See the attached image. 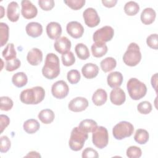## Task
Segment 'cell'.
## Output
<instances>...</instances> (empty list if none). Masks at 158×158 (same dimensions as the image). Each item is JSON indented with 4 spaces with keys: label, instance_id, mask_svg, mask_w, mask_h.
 <instances>
[{
    "label": "cell",
    "instance_id": "obj_7",
    "mask_svg": "<svg viewBox=\"0 0 158 158\" xmlns=\"http://www.w3.org/2000/svg\"><path fill=\"white\" fill-rule=\"evenodd\" d=\"M92 133V141L96 148L103 149L107 146L109 142V134L106 127L98 126Z\"/></svg>",
    "mask_w": 158,
    "mask_h": 158
},
{
    "label": "cell",
    "instance_id": "obj_34",
    "mask_svg": "<svg viewBox=\"0 0 158 158\" xmlns=\"http://www.w3.org/2000/svg\"><path fill=\"white\" fill-rule=\"evenodd\" d=\"M9 31L8 25L3 22L0 23V46H4L9 40Z\"/></svg>",
    "mask_w": 158,
    "mask_h": 158
},
{
    "label": "cell",
    "instance_id": "obj_26",
    "mask_svg": "<svg viewBox=\"0 0 158 158\" xmlns=\"http://www.w3.org/2000/svg\"><path fill=\"white\" fill-rule=\"evenodd\" d=\"M40 127V125L38 120L35 119H28L26 120L23 125V130L28 134H33L36 133Z\"/></svg>",
    "mask_w": 158,
    "mask_h": 158
},
{
    "label": "cell",
    "instance_id": "obj_25",
    "mask_svg": "<svg viewBox=\"0 0 158 158\" xmlns=\"http://www.w3.org/2000/svg\"><path fill=\"white\" fill-rule=\"evenodd\" d=\"M38 117L42 123L44 124H49L54 121L55 114L52 110L45 109L40 112Z\"/></svg>",
    "mask_w": 158,
    "mask_h": 158
},
{
    "label": "cell",
    "instance_id": "obj_43",
    "mask_svg": "<svg viewBox=\"0 0 158 158\" xmlns=\"http://www.w3.org/2000/svg\"><path fill=\"white\" fill-rule=\"evenodd\" d=\"M146 43L148 46L153 49L157 50L158 48V36L157 33L151 34L146 38Z\"/></svg>",
    "mask_w": 158,
    "mask_h": 158
},
{
    "label": "cell",
    "instance_id": "obj_30",
    "mask_svg": "<svg viewBox=\"0 0 158 158\" xmlns=\"http://www.w3.org/2000/svg\"><path fill=\"white\" fill-rule=\"evenodd\" d=\"M75 51L77 57L81 60H86L90 56L88 47L83 43H78L75 47Z\"/></svg>",
    "mask_w": 158,
    "mask_h": 158
},
{
    "label": "cell",
    "instance_id": "obj_9",
    "mask_svg": "<svg viewBox=\"0 0 158 158\" xmlns=\"http://www.w3.org/2000/svg\"><path fill=\"white\" fill-rule=\"evenodd\" d=\"M69 92V88L67 83L64 80H59L55 82L51 87V93L57 99L65 98Z\"/></svg>",
    "mask_w": 158,
    "mask_h": 158
},
{
    "label": "cell",
    "instance_id": "obj_36",
    "mask_svg": "<svg viewBox=\"0 0 158 158\" xmlns=\"http://www.w3.org/2000/svg\"><path fill=\"white\" fill-rule=\"evenodd\" d=\"M0 109L4 111L10 110L13 107L12 100L7 96H1L0 98Z\"/></svg>",
    "mask_w": 158,
    "mask_h": 158
},
{
    "label": "cell",
    "instance_id": "obj_23",
    "mask_svg": "<svg viewBox=\"0 0 158 158\" xmlns=\"http://www.w3.org/2000/svg\"><path fill=\"white\" fill-rule=\"evenodd\" d=\"M107 93L102 88L98 89L92 96V101L97 106H101L104 104L107 101Z\"/></svg>",
    "mask_w": 158,
    "mask_h": 158
},
{
    "label": "cell",
    "instance_id": "obj_3",
    "mask_svg": "<svg viewBox=\"0 0 158 158\" xmlns=\"http://www.w3.org/2000/svg\"><path fill=\"white\" fill-rule=\"evenodd\" d=\"M127 88L130 97L135 101L143 98L147 93L146 85L136 78H131L128 81Z\"/></svg>",
    "mask_w": 158,
    "mask_h": 158
},
{
    "label": "cell",
    "instance_id": "obj_13",
    "mask_svg": "<svg viewBox=\"0 0 158 158\" xmlns=\"http://www.w3.org/2000/svg\"><path fill=\"white\" fill-rule=\"evenodd\" d=\"M67 33L73 38H81L84 33V28L82 25L77 21H72L67 23L66 26Z\"/></svg>",
    "mask_w": 158,
    "mask_h": 158
},
{
    "label": "cell",
    "instance_id": "obj_31",
    "mask_svg": "<svg viewBox=\"0 0 158 158\" xmlns=\"http://www.w3.org/2000/svg\"><path fill=\"white\" fill-rule=\"evenodd\" d=\"M149 138V135L147 130L144 129H138L135 134L134 139L139 144H146Z\"/></svg>",
    "mask_w": 158,
    "mask_h": 158
},
{
    "label": "cell",
    "instance_id": "obj_37",
    "mask_svg": "<svg viewBox=\"0 0 158 158\" xmlns=\"http://www.w3.org/2000/svg\"><path fill=\"white\" fill-rule=\"evenodd\" d=\"M61 58L63 65L66 67L71 66L75 62V56L71 51H69L64 54H62Z\"/></svg>",
    "mask_w": 158,
    "mask_h": 158
},
{
    "label": "cell",
    "instance_id": "obj_14",
    "mask_svg": "<svg viewBox=\"0 0 158 158\" xmlns=\"http://www.w3.org/2000/svg\"><path fill=\"white\" fill-rule=\"evenodd\" d=\"M71 46L72 44L70 40L66 36H62L56 40L54 48L57 52L64 54L70 51Z\"/></svg>",
    "mask_w": 158,
    "mask_h": 158
},
{
    "label": "cell",
    "instance_id": "obj_49",
    "mask_svg": "<svg viewBox=\"0 0 158 158\" xmlns=\"http://www.w3.org/2000/svg\"><path fill=\"white\" fill-rule=\"evenodd\" d=\"M25 157H41V155L36 152V151H31L29 152L28 153V154L27 156H25Z\"/></svg>",
    "mask_w": 158,
    "mask_h": 158
},
{
    "label": "cell",
    "instance_id": "obj_12",
    "mask_svg": "<svg viewBox=\"0 0 158 158\" xmlns=\"http://www.w3.org/2000/svg\"><path fill=\"white\" fill-rule=\"evenodd\" d=\"M88 106V100L83 97H77L72 99L68 105L69 109L74 112L85 110Z\"/></svg>",
    "mask_w": 158,
    "mask_h": 158
},
{
    "label": "cell",
    "instance_id": "obj_27",
    "mask_svg": "<svg viewBox=\"0 0 158 158\" xmlns=\"http://www.w3.org/2000/svg\"><path fill=\"white\" fill-rule=\"evenodd\" d=\"M12 82L16 87L22 88L27 85L28 78L24 72H17L12 76Z\"/></svg>",
    "mask_w": 158,
    "mask_h": 158
},
{
    "label": "cell",
    "instance_id": "obj_33",
    "mask_svg": "<svg viewBox=\"0 0 158 158\" xmlns=\"http://www.w3.org/2000/svg\"><path fill=\"white\" fill-rule=\"evenodd\" d=\"M139 10V6L137 2L135 1H128L125 4L124 6V12L127 15L129 16L135 15L138 13Z\"/></svg>",
    "mask_w": 158,
    "mask_h": 158
},
{
    "label": "cell",
    "instance_id": "obj_6",
    "mask_svg": "<svg viewBox=\"0 0 158 158\" xmlns=\"http://www.w3.org/2000/svg\"><path fill=\"white\" fill-rule=\"evenodd\" d=\"M133 131L134 127L130 122L121 121L114 127L112 129V135L116 139L121 140L131 136L133 133Z\"/></svg>",
    "mask_w": 158,
    "mask_h": 158
},
{
    "label": "cell",
    "instance_id": "obj_32",
    "mask_svg": "<svg viewBox=\"0 0 158 158\" xmlns=\"http://www.w3.org/2000/svg\"><path fill=\"white\" fill-rule=\"evenodd\" d=\"M2 56L6 61L10 60L16 58L17 52L13 43H9L7 44L6 47L2 52Z\"/></svg>",
    "mask_w": 158,
    "mask_h": 158
},
{
    "label": "cell",
    "instance_id": "obj_40",
    "mask_svg": "<svg viewBox=\"0 0 158 158\" xmlns=\"http://www.w3.org/2000/svg\"><path fill=\"white\" fill-rule=\"evenodd\" d=\"M67 78L70 83L71 84H77L79 82L81 75L80 72L77 70H71L68 72L67 75Z\"/></svg>",
    "mask_w": 158,
    "mask_h": 158
},
{
    "label": "cell",
    "instance_id": "obj_41",
    "mask_svg": "<svg viewBox=\"0 0 158 158\" xmlns=\"http://www.w3.org/2000/svg\"><path fill=\"white\" fill-rule=\"evenodd\" d=\"M20 60L17 58H15L14 59L6 61L5 69L8 72H12L19 69L20 67Z\"/></svg>",
    "mask_w": 158,
    "mask_h": 158
},
{
    "label": "cell",
    "instance_id": "obj_11",
    "mask_svg": "<svg viewBox=\"0 0 158 158\" xmlns=\"http://www.w3.org/2000/svg\"><path fill=\"white\" fill-rule=\"evenodd\" d=\"M21 13L25 19H31L36 16L38 14V9L31 1L23 0L21 2Z\"/></svg>",
    "mask_w": 158,
    "mask_h": 158
},
{
    "label": "cell",
    "instance_id": "obj_10",
    "mask_svg": "<svg viewBox=\"0 0 158 158\" xmlns=\"http://www.w3.org/2000/svg\"><path fill=\"white\" fill-rule=\"evenodd\" d=\"M83 17L85 24L90 28L95 27L100 23V17L97 11L92 7L87 8L84 10Z\"/></svg>",
    "mask_w": 158,
    "mask_h": 158
},
{
    "label": "cell",
    "instance_id": "obj_18",
    "mask_svg": "<svg viewBox=\"0 0 158 158\" xmlns=\"http://www.w3.org/2000/svg\"><path fill=\"white\" fill-rule=\"evenodd\" d=\"M7 17L8 19L12 22L18 21L20 17V7L17 2L12 1L8 4L7 8Z\"/></svg>",
    "mask_w": 158,
    "mask_h": 158
},
{
    "label": "cell",
    "instance_id": "obj_24",
    "mask_svg": "<svg viewBox=\"0 0 158 158\" xmlns=\"http://www.w3.org/2000/svg\"><path fill=\"white\" fill-rule=\"evenodd\" d=\"M91 52L95 57H101L104 56L107 52L108 49L106 43H94L92 44Z\"/></svg>",
    "mask_w": 158,
    "mask_h": 158
},
{
    "label": "cell",
    "instance_id": "obj_8",
    "mask_svg": "<svg viewBox=\"0 0 158 158\" xmlns=\"http://www.w3.org/2000/svg\"><path fill=\"white\" fill-rule=\"evenodd\" d=\"M114 35V30L110 26H104L97 30L93 35L95 43H105L110 41Z\"/></svg>",
    "mask_w": 158,
    "mask_h": 158
},
{
    "label": "cell",
    "instance_id": "obj_29",
    "mask_svg": "<svg viewBox=\"0 0 158 158\" xmlns=\"http://www.w3.org/2000/svg\"><path fill=\"white\" fill-rule=\"evenodd\" d=\"M98 127L96 121L92 119H85L80 122L78 128L86 133L93 132V130Z\"/></svg>",
    "mask_w": 158,
    "mask_h": 158
},
{
    "label": "cell",
    "instance_id": "obj_50",
    "mask_svg": "<svg viewBox=\"0 0 158 158\" xmlns=\"http://www.w3.org/2000/svg\"><path fill=\"white\" fill-rule=\"evenodd\" d=\"M4 7H2V6H1V17H0V18L1 19V18H2L3 17V16H4Z\"/></svg>",
    "mask_w": 158,
    "mask_h": 158
},
{
    "label": "cell",
    "instance_id": "obj_28",
    "mask_svg": "<svg viewBox=\"0 0 158 158\" xmlns=\"http://www.w3.org/2000/svg\"><path fill=\"white\" fill-rule=\"evenodd\" d=\"M117 65L116 60L112 57H108L101 60L100 63V66L102 70L106 73L110 72L115 68Z\"/></svg>",
    "mask_w": 158,
    "mask_h": 158
},
{
    "label": "cell",
    "instance_id": "obj_21",
    "mask_svg": "<svg viewBox=\"0 0 158 158\" xmlns=\"http://www.w3.org/2000/svg\"><path fill=\"white\" fill-rule=\"evenodd\" d=\"M123 81L122 74L117 71L110 73L107 77V85L112 88H118L121 86Z\"/></svg>",
    "mask_w": 158,
    "mask_h": 158
},
{
    "label": "cell",
    "instance_id": "obj_46",
    "mask_svg": "<svg viewBox=\"0 0 158 158\" xmlns=\"http://www.w3.org/2000/svg\"><path fill=\"white\" fill-rule=\"evenodd\" d=\"M0 123H1V133H2V131L6 129V128L9 125L10 123V119L8 117V116L6 115L1 114L0 115Z\"/></svg>",
    "mask_w": 158,
    "mask_h": 158
},
{
    "label": "cell",
    "instance_id": "obj_17",
    "mask_svg": "<svg viewBox=\"0 0 158 158\" xmlns=\"http://www.w3.org/2000/svg\"><path fill=\"white\" fill-rule=\"evenodd\" d=\"M46 33L51 40H57L62 34L61 25L56 22H51L46 26Z\"/></svg>",
    "mask_w": 158,
    "mask_h": 158
},
{
    "label": "cell",
    "instance_id": "obj_39",
    "mask_svg": "<svg viewBox=\"0 0 158 158\" xmlns=\"http://www.w3.org/2000/svg\"><path fill=\"white\" fill-rule=\"evenodd\" d=\"M64 3L73 10H78L82 8L85 4V0H65Z\"/></svg>",
    "mask_w": 158,
    "mask_h": 158
},
{
    "label": "cell",
    "instance_id": "obj_1",
    "mask_svg": "<svg viewBox=\"0 0 158 158\" xmlns=\"http://www.w3.org/2000/svg\"><path fill=\"white\" fill-rule=\"evenodd\" d=\"M59 73L60 62L58 56L54 53H48L42 68L43 75L49 80H52L57 77Z\"/></svg>",
    "mask_w": 158,
    "mask_h": 158
},
{
    "label": "cell",
    "instance_id": "obj_5",
    "mask_svg": "<svg viewBox=\"0 0 158 158\" xmlns=\"http://www.w3.org/2000/svg\"><path fill=\"white\" fill-rule=\"evenodd\" d=\"M88 138V133L82 131L78 128V127L73 128L71 131L69 142L70 148L74 151H78L81 150Z\"/></svg>",
    "mask_w": 158,
    "mask_h": 158
},
{
    "label": "cell",
    "instance_id": "obj_2",
    "mask_svg": "<svg viewBox=\"0 0 158 158\" xmlns=\"http://www.w3.org/2000/svg\"><path fill=\"white\" fill-rule=\"evenodd\" d=\"M45 97V91L41 86H35L23 90L20 94V100L25 104H38Z\"/></svg>",
    "mask_w": 158,
    "mask_h": 158
},
{
    "label": "cell",
    "instance_id": "obj_19",
    "mask_svg": "<svg viewBox=\"0 0 158 158\" xmlns=\"http://www.w3.org/2000/svg\"><path fill=\"white\" fill-rule=\"evenodd\" d=\"M81 72L85 78L88 79L94 78L99 73V67L95 64L87 63L82 67Z\"/></svg>",
    "mask_w": 158,
    "mask_h": 158
},
{
    "label": "cell",
    "instance_id": "obj_48",
    "mask_svg": "<svg viewBox=\"0 0 158 158\" xmlns=\"http://www.w3.org/2000/svg\"><path fill=\"white\" fill-rule=\"evenodd\" d=\"M151 85L154 90L157 93V73H156L154 75L151 77Z\"/></svg>",
    "mask_w": 158,
    "mask_h": 158
},
{
    "label": "cell",
    "instance_id": "obj_38",
    "mask_svg": "<svg viewBox=\"0 0 158 158\" xmlns=\"http://www.w3.org/2000/svg\"><path fill=\"white\" fill-rule=\"evenodd\" d=\"M126 154L130 158H139L142 155V151L139 147L131 146L127 149Z\"/></svg>",
    "mask_w": 158,
    "mask_h": 158
},
{
    "label": "cell",
    "instance_id": "obj_20",
    "mask_svg": "<svg viewBox=\"0 0 158 158\" xmlns=\"http://www.w3.org/2000/svg\"><path fill=\"white\" fill-rule=\"evenodd\" d=\"M25 30L28 36L32 38H37L41 35L43 27L40 23L31 22L26 25Z\"/></svg>",
    "mask_w": 158,
    "mask_h": 158
},
{
    "label": "cell",
    "instance_id": "obj_45",
    "mask_svg": "<svg viewBox=\"0 0 158 158\" xmlns=\"http://www.w3.org/2000/svg\"><path fill=\"white\" fill-rule=\"evenodd\" d=\"M81 156L83 158H98L99 155L95 149L92 148H86L83 151Z\"/></svg>",
    "mask_w": 158,
    "mask_h": 158
},
{
    "label": "cell",
    "instance_id": "obj_16",
    "mask_svg": "<svg viewBox=\"0 0 158 158\" xmlns=\"http://www.w3.org/2000/svg\"><path fill=\"white\" fill-rule=\"evenodd\" d=\"M27 60L28 62L31 65H38L43 60L42 51L36 48H32L28 51L27 54Z\"/></svg>",
    "mask_w": 158,
    "mask_h": 158
},
{
    "label": "cell",
    "instance_id": "obj_22",
    "mask_svg": "<svg viewBox=\"0 0 158 158\" xmlns=\"http://www.w3.org/2000/svg\"><path fill=\"white\" fill-rule=\"evenodd\" d=\"M156 11L151 7L145 8L141 12L140 19L141 22L144 25H150L156 19Z\"/></svg>",
    "mask_w": 158,
    "mask_h": 158
},
{
    "label": "cell",
    "instance_id": "obj_15",
    "mask_svg": "<svg viewBox=\"0 0 158 158\" xmlns=\"http://www.w3.org/2000/svg\"><path fill=\"white\" fill-rule=\"evenodd\" d=\"M110 100L111 102L116 106L123 104L126 100V95L123 90L119 87L114 88L110 93Z\"/></svg>",
    "mask_w": 158,
    "mask_h": 158
},
{
    "label": "cell",
    "instance_id": "obj_42",
    "mask_svg": "<svg viewBox=\"0 0 158 158\" xmlns=\"http://www.w3.org/2000/svg\"><path fill=\"white\" fill-rule=\"evenodd\" d=\"M11 146V143L7 136H2L0 138V152L1 153L7 152Z\"/></svg>",
    "mask_w": 158,
    "mask_h": 158
},
{
    "label": "cell",
    "instance_id": "obj_44",
    "mask_svg": "<svg viewBox=\"0 0 158 158\" xmlns=\"http://www.w3.org/2000/svg\"><path fill=\"white\" fill-rule=\"evenodd\" d=\"M38 4L43 10L49 11L54 7L55 2L53 0H39Z\"/></svg>",
    "mask_w": 158,
    "mask_h": 158
},
{
    "label": "cell",
    "instance_id": "obj_4",
    "mask_svg": "<svg viewBox=\"0 0 158 158\" xmlns=\"http://www.w3.org/2000/svg\"><path fill=\"white\" fill-rule=\"evenodd\" d=\"M141 60V53L138 44L131 43L123 56V61L128 66L134 67L138 65Z\"/></svg>",
    "mask_w": 158,
    "mask_h": 158
},
{
    "label": "cell",
    "instance_id": "obj_47",
    "mask_svg": "<svg viewBox=\"0 0 158 158\" xmlns=\"http://www.w3.org/2000/svg\"><path fill=\"white\" fill-rule=\"evenodd\" d=\"M101 2H102V4H103L104 6H106V7L110 8V7H114V6H115V4H116L117 2V0H110V1L102 0Z\"/></svg>",
    "mask_w": 158,
    "mask_h": 158
},
{
    "label": "cell",
    "instance_id": "obj_35",
    "mask_svg": "<svg viewBox=\"0 0 158 158\" xmlns=\"http://www.w3.org/2000/svg\"><path fill=\"white\" fill-rule=\"evenodd\" d=\"M152 109V105L150 102L147 101H144L139 102L137 106L138 111L142 114H149Z\"/></svg>",
    "mask_w": 158,
    "mask_h": 158
}]
</instances>
